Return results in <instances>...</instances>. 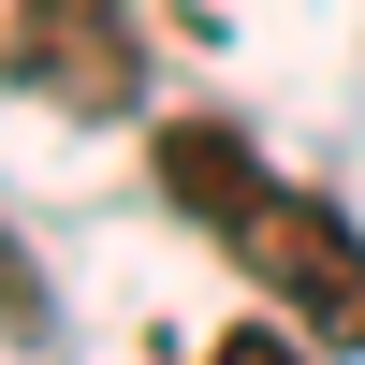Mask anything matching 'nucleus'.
<instances>
[{
    "instance_id": "nucleus-3",
    "label": "nucleus",
    "mask_w": 365,
    "mask_h": 365,
    "mask_svg": "<svg viewBox=\"0 0 365 365\" xmlns=\"http://www.w3.org/2000/svg\"><path fill=\"white\" fill-rule=\"evenodd\" d=\"M322 336H278V322H249V336H220V351H205V365H307Z\"/></svg>"
},
{
    "instance_id": "nucleus-2",
    "label": "nucleus",
    "mask_w": 365,
    "mask_h": 365,
    "mask_svg": "<svg viewBox=\"0 0 365 365\" xmlns=\"http://www.w3.org/2000/svg\"><path fill=\"white\" fill-rule=\"evenodd\" d=\"M15 88L29 103H73V117H117L146 88L132 15H117V0H15Z\"/></svg>"
},
{
    "instance_id": "nucleus-1",
    "label": "nucleus",
    "mask_w": 365,
    "mask_h": 365,
    "mask_svg": "<svg viewBox=\"0 0 365 365\" xmlns=\"http://www.w3.org/2000/svg\"><path fill=\"white\" fill-rule=\"evenodd\" d=\"M146 175H161V205H175V220H190V234H205V249H220V263H234V278H249L278 322H292V336L365 351V234H351L322 190H292V175L263 161L249 132L175 117V132L146 146Z\"/></svg>"
}]
</instances>
